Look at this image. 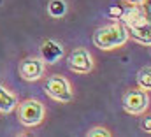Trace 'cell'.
Segmentation results:
<instances>
[{
    "label": "cell",
    "instance_id": "277c9868",
    "mask_svg": "<svg viewBox=\"0 0 151 137\" xmlns=\"http://www.w3.org/2000/svg\"><path fill=\"white\" fill-rule=\"evenodd\" d=\"M123 111L132 114V116H142L148 112L150 109V92L137 88H130L128 92H125L123 99H121Z\"/></svg>",
    "mask_w": 151,
    "mask_h": 137
},
{
    "label": "cell",
    "instance_id": "9c48e42d",
    "mask_svg": "<svg viewBox=\"0 0 151 137\" xmlns=\"http://www.w3.org/2000/svg\"><path fill=\"white\" fill-rule=\"evenodd\" d=\"M128 39L141 44V46H151V25L150 21L146 23H141V25H134V27H128Z\"/></svg>",
    "mask_w": 151,
    "mask_h": 137
},
{
    "label": "cell",
    "instance_id": "7a4b0ae2",
    "mask_svg": "<svg viewBox=\"0 0 151 137\" xmlns=\"http://www.w3.org/2000/svg\"><path fill=\"white\" fill-rule=\"evenodd\" d=\"M18 120L23 127L34 128L46 120V105L37 99H25L18 104Z\"/></svg>",
    "mask_w": 151,
    "mask_h": 137
},
{
    "label": "cell",
    "instance_id": "5bb4252c",
    "mask_svg": "<svg viewBox=\"0 0 151 137\" xmlns=\"http://www.w3.org/2000/svg\"><path fill=\"white\" fill-rule=\"evenodd\" d=\"M141 128L146 132V134H151V116H146L144 121L141 123Z\"/></svg>",
    "mask_w": 151,
    "mask_h": 137
},
{
    "label": "cell",
    "instance_id": "30bf717a",
    "mask_svg": "<svg viewBox=\"0 0 151 137\" xmlns=\"http://www.w3.org/2000/svg\"><path fill=\"white\" fill-rule=\"evenodd\" d=\"M18 104H19L18 95L12 90H9L5 84H0V112L9 114L18 107Z\"/></svg>",
    "mask_w": 151,
    "mask_h": 137
},
{
    "label": "cell",
    "instance_id": "8fae6325",
    "mask_svg": "<svg viewBox=\"0 0 151 137\" xmlns=\"http://www.w3.org/2000/svg\"><path fill=\"white\" fill-rule=\"evenodd\" d=\"M46 11L51 18L55 19H60L67 14L69 11V5H67V0H49L47 5H46Z\"/></svg>",
    "mask_w": 151,
    "mask_h": 137
},
{
    "label": "cell",
    "instance_id": "5b68a950",
    "mask_svg": "<svg viewBox=\"0 0 151 137\" xmlns=\"http://www.w3.org/2000/svg\"><path fill=\"white\" fill-rule=\"evenodd\" d=\"M67 65L76 74H90L95 70V58L86 48H76L67 56Z\"/></svg>",
    "mask_w": 151,
    "mask_h": 137
},
{
    "label": "cell",
    "instance_id": "9a60e30c",
    "mask_svg": "<svg viewBox=\"0 0 151 137\" xmlns=\"http://www.w3.org/2000/svg\"><path fill=\"white\" fill-rule=\"evenodd\" d=\"M121 11H123L121 7H113V9L109 11V14H107V16H109V18H114V19H118V18L121 16Z\"/></svg>",
    "mask_w": 151,
    "mask_h": 137
},
{
    "label": "cell",
    "instance_id": "4fadbf2b",
    "mask_svg": "<svg viewBox=\"0 0 151 137\" xmlns=\"http://www.w3.org/2000/svg\"><path fill=\"white\" fill-rule=\"evenodd\" d=\"M86 137H113V132H111L107 127L97 125V127H91V128L86 132Z\"/></svg>",
    "mask_w": 151,
    "mask_h": 137
},
{
    "label": "cell",
    "instance_id": "2e32d148",
    "mask_svg": "<svg viewBox=\"0 0 151 137\" xmlns=\"http://www.w3.org/2000/svg\"><path fill=\"white\" fill-rule=\"evenodd\" d=\"M125 5H144L148 4V0H123Z\"/></svg>",
    "mask_w": 151,
    "mask_h": 137
},
{
    "label": "cell",
    "instance_id": "52a82bcc",
    "mask_svg": "<svg viewBox=\"0 0 151 137\" xmlns=\"http://www.w3.org/2000/svg\"><path fill=\"white\" fill-rule=\"evenodd\" d=\"M39 56L42 58V62L46 65H55L65 56V49H63L62 42H58L55 39H46V40L40 42Z\"/></svg>",
    "mask_w": 151,
    "mask_h": 137
},
{
    "label": "cell",
    "instance_id": "8992f818",
    "mask_svg": "<svg viewBox=\"0 0 151 137\" xmlns=\"http://www.w3.org/2000/svg\"><path fill=\"white\" fill-rule=\"evenodd\" d=\"M18 72H19V77L28 81V83H34V81H39L44 77L46 74V63L42 62L40 56H27L19 62V67H18Z\"/></svg>",
    "mask_w": 151,
    "mask_h": 137
},
{
    "label": "cell",
    "instance_id": "7c38bea8",
    "mask_svg": "<svg viewBox=\"0 0 151 137\" xmlns=\"http://www.w3.org/2000/svg\"><path fill=\"white\" fill-rule=\"evenodd\" d=\"M135 81H137V86H139L141 90L150 92V90H151V67H150V65L142 67L139 72H137Z\"/></svg>",
    "mask_w": 151,
    "mask_h": 137
},
{
    "label": "cell",
    "instance_id": "6da1fadb",
    "mask_svg": "<svg viewBox=\"0 0 151 137\" xmlns=\"http://www.w3.org/2000/svg\"><path fill=\"white\" fill-rule=\"evenodd\" d=\"M93 44L102 49V51H113V49H119L123 48L130 39H128V30L121 21H113L107 25L99 27L93 37H91Z\"/></svg>",
    "mask_w": 151,
    "mask_h": 137
},
{
    "label": "cell",
    "instance_id": "3957f363",
    "mask_svg": "<svg viewBox=\"0 0 151 137\" xmlns=\"http://www.w3.org/2000/svg\"><path fill=\"white\" fill-rule=\"evenodd\" d=\"M44 92L49 99L62 104H69L74 100V88L70 81L62 74H51L44 83Z\"/></svg>",
    "mask_w": 151,
    "mask_h": 137
},
{
    "label": "cell",
    "instance_id": "ba28073f",
    "mask_svg": "<svg viewBox=\"0 0 151 137\" xmlns=\"http://www.w3.org/2000/svg\"><path fill=\"white\" fill-rule=\"evenodd\" d=\"M118 21H121L128 28V27H134V25L146 23L150 19H148V12L144 11V5H125Z\"/></svg>",
    "mask_w": 151,
    "mask_h": 137
}]
</instances>
